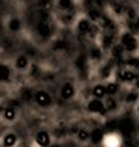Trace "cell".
Returning a JSON list of instances; mask_svg holds the SVG:
<instances>
[{"label":"cell","instance_id":"obj_1","mask_svg":"<svg viewBox=\"0 0 139 147\" xmlns=\"http://www.w3.org/2000/svg\"><path fill=\"white\" fill-rule=\"evenodd\" d=\"M36 100H37L40 104L46 105V104H48V103L50 102V97L48 96L47 93H45V92H37V93H36Z\"/></svg>","mask_w":139,"mask_h":147},{"label":"cell","instance_id":"obj_2","mask_svg":"<svg viewBox=\"0 0 139 147\" xmlns=\"http://www.w3.org/2000/svg\"><path fill=\"white\" fill-rule=\"evenodd\" d=\"M36 141L41 146H47L49 144V136L47 135V133L42 131V133H39L37 138H36Z\"/></svg>","mask_w":139,"mask_h":147},{"label":"cell","instance_id":"obj_3","mask_svg":"<svg viewBox=\"0 0 139 147\" xmlns=\"http://www.w3.org/2000/svg\"><path fill=\"white\" fill-rule=\"evenodd\" d=\"M104 144H106L107 147H118L119 141H118V139H116V136H114V135H109V136L106 138Z\"/></svg>","mask_w":139,"mask_h":147},{"label":"cell","instance_id":"obj_4","mask_svg":"<svg viewBox=\"0 0 139 147\" xmlns=\"http://www.w3.org/2000/svg\"><path fill=\"white\" fill-rule=\"evenodd\" d=\"M14 142H16V136H14L13 134H7V135L5 136V139H4V144H5V146H7V147L13 146Z\"/></svg>","mask_w":139,"mask_h":147},{"label":"cell","instance_id":"obj_5","mask_svg":"<svg viewBox=\"0 0 139 147\" xmlns=\"http://www.w3.org/2000/svg\"><path fill=\"white\" fill-rule=\"evenodd\" d=\"M102 107H103V105H102L98 100H94V102H91V103H90V105H89L90 110H95V111H100V110H102V109H103Z\"/></svg>","mask_w":139,"mask_h":147},{"label":"cell","instance_id":"obj_6","mask_svg":"<svg viewBox=\"0 0 139 147\" xmlns=\"http://www.w3.org/2000/svg\"><path fill=\"white\" fill-rule=\"evenodd\" d=\"M72 94V87L70 85H66L64 87V91H62V96L64 98H68Z\"/></svg>","mask_w":139,"mask_h":147},{"label":"cell","instance_id":"obj_7","mask_svg":"<svg viewBox=\"0 0 139 147\" xmlns=\"http://www.w3.org/2000/svg\"><path fill=\"white\" fill-rule=\"evenodd\" d=\"M104 92H106V90L102 86H96V89H95V91H94V94L96 97H102L104 94Z\"/></svg>","mask_w":139,"mask_h":147},{"label":"cell","instance_id":"obj_8","mask_svg":"<svg viewBox=\"0 0 139 147\" xmlns=\"http://www.w3.org/2000/svg\"><path fill=\"white\" fill-rule=\"evenodd\" d=\"M14 110L13 109H11V108H9V109H6V111H5V117L7 120H13L14 119Z\"/></svg>","mask_w":139,"mask_h":147},{"label":"cell","instance_id":"obj_9","mask_svg":"<svg viewBox=\"0 0 139 147\" xmlns=\"http://www.w3.org/2000/svg\"><path fill=\"white\" fill-rule=\"evenodd\" d=\"M25 65H26V59L25 57H19L18 59V61H17V66L19 68H23L25 67Z\"/></svg>","mask_w":139,"mask_h":147},{"label":"cell","instance_id":"obj_10","mask_svg":"<svg viewBox=\"0 0 139 147\" xmlns=\"http://www.w3.org/2000/svg\"><path fill=\"white\" fill-rule=\"evenodd\" d=\"M108 91L109 92H114L115 91V85H111V86H109L108 87Z\"/></svg>","mask_w":139,"mask_h":147},{"label":"cell","instance_id":"obj_11","mask_svg":"<svg viewBox=\"0 0 139 147\" xmlns=\"http://www.w3.org/2000/svg\"><path fill=\"white\" fill-rule=\"evenodd\" d=\"M87 135H86V133H84V131H82V133H80V138L82 139H85Z\"/></svg>","mask_w":139,"mask_h":147}]
</instances>
